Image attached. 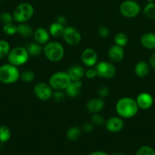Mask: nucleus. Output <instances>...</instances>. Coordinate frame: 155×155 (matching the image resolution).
I'll return each mask as SVG.
<instances>
[{
  "mask_svg": "<svg viewBox=\"0 0 155 155\" xmlns=\"http://www.w3.org/2000/svg\"><path fill=\"white\" fill-rule=\"evenodd\" d=\"M11 138V131L6 126H0V142L5 143Z\"/></svg>",
  "mask_w": 155,
  "mask_h": 155,
  "instance_id": "27",
  "label": "nucleus"
},
{
  "mask_svg": "<svg viewBox=\"0 0 155 155\" xmlns=\"http://www.w3.org/2000/svg\"><path fill=\"white\" fill-rule=\"evenodd\" d=\"M128 36L126 33H118L114 37V42L115 44L119 46L125 47L128 44Z\"/></svg>",
  "mask_w": 155,
  "mask_h": 155,
  "instance_id": "26",
  "label": "nucleus"
},
{
  "mask_svg": "<svg viewBox=\"0 0 155 155\" xmlns=\"http://www.w3.org/2000/svg\"><path fill=\"white\" fill-rule=\"evenodd\" d=\"M140 42H141V45L146 49H155V33H150V32L144 33L141 36Z\"/></svg>",
  "mask_w": 155,
  "mask_h": 155,
  "instance_id": "18",
  "label": "nucleus"
},
{
  "mask_svg": "<svg viewBox=\"0 0 155 155\" xmlns=\"http://www.w3.org/2000/svg\"><path fill=\"white\" fill-rule=\"evenodd\" d=\"M33 92L37 98H39L41 101H46L50 98H52L53 95V88L50 86V84H47L46 83L41 82L38 83L35 85L33 88Z\"/></svg>",
  "mask_w": 155,
  "mask_h": 155,
  "instance_id": "10",
  "label": "nucleus"
},
{
  "mask_svg": "<svg viewBox=\"0 0 155 155\" xmlns=\"http://www.w3.org/2000/svg\"><path fill=\"white\" fill-rule=\"evenodd\" d=\"M56 22L59 23V24H62V25L65 26L67 24V19L65 18V17L60 15V16H58L56 18Z\"/></svg>",
  "mask_w": 155,
  "mask_h": 155,
  "instance_id": "40",
  "label": "nucleus"
},
{
  "mask_svg": "<svg viewBox=\"0 0 155 155\" xmlns=\"http://www.w3.org/2000/svg\"><path fill=\"white\" fill-rule=\"evenodd\" d=\"M0 1H1V0H0Z\"/></svg>",
  "mask_w": 155,
  "mask_h": 155,
  "instance_id": "44",
  "label": "nucleus"
},
{
  "mask_svg": "<svg viewBox=\"0 0 155 155\" xmlns=\"http://www.w3.org/2000/svg\"><path fill=\"white\" fill-rule=\"evenodd\" d=\"M82 87V83L81 80L78 81H71L70 84L66 87L65 95L70 98H76L80 95L81 89Z\"/></svg>",
  "mask_w": 155,
  "mask_h": 155,
  "instance_id": "17",
  "label": "nucleus"
},
{
  "mask_svg": "<svg viewBox=\"0 0 155 155\" xmlns=\"http://www.w3.org/2000/svg\"><path fill=\"white\" fill-rule=\"evenodd\" d=\"M65 27V26L56 21V22L52 23L50 24L49 32H50V34L53 36V37H59V36H62V34H63Z\"/></svg>",
  "mask_w": 155,
  "mask_h": 155,
  "instance_id": "21",
  "label": "nucleus"
},
{
  "mask_svg": "<svg viewBox=\"0 0 155 155\" xmlns=\"http://www.w3.org/2000/svg\"><path fill=\"white\" fill-rule=\"evenodd\" d=\"M147 2H153L155 1V0H147Z\"/></svg>",
  "mask_w": 155,
  "mask_h": 155,
  "instance_id": "43",
  "label": "nucleus"
},
{
  "mask_svg": "<svg viewBox=\"0 0 155 155\" xmlns=\"http://www.w3.org/2000/svg\"><path fill=\"white\" fill-rule=\"evenodd\" d=\"M20 79L25 83H30L35 79V74L30 70H26L20 74Z\"/></svg>",
  "mask_w": 155,
  "mask_h": 155,
  "instance_id": "30",
  "label": "nucleus"
},
{
  "mask_svg": "<svg viewBox=\"0 0 155 155\" xmlns=\"http://www.w3.org/2000/svg\"><path fill=\"white\" fill-rule=\"evenodd\" d=\"M81 134V130L77 126H74L68 129L66 133V136L68 140L74 142L80 138Z\"/></svg>",
  "mask_w": 155,
  "mask_h": 155,
  "instance_id": "23",
  "label": "nucleus"
},
{
  "mask_svg": "<svg viewBox=\"0 0 155 155\" xmlns=\"http://www.w3.org/2000/svg\"><path fill=\"white\" fill-rule=\"evenodd\" d=\"M119 12L122 16L128 18H135L141 12V6L134 0H126L119 6Z\"/></svg>",
  "mask_w": 155,
  "mask_h": 155,
  "instance_id": "7",
  "label": "nucleus"
},
{
  "mask_svg": "<svg viewBox=\"0 0 155 155\" xmlns=\"http://www.w3.org/2000/svg\"><path fill=\"white\" fill-rule=\"evenodd\" d=\"M85 77L88 79H94L97 76V71L95 68H90L89 69L85 71Z\"/></svg>",
  "mask_w": 155,
  "mask_h": 155,
  "instance_id": "37",
  "label": "nucleus"
},
{
  "mask_svg": "<svg viewBox=\"0 0 155 155\" xmlns=\"http://www.w3.org/2000/svg\"><path fill=\"white\" fill-rule=\"evenodd\" d=\"M20 71L18 67L5 64L0 67V82L4 84H12L20 79Z\"/></svg>",
  "mask_w": 155,
  "mask_h": 155,
  "instance_id": "3",
  "label": "nucleus"
},
{
  "mask_svg": "<svg viewBox=\"0 0 155 155\" xmlns=\"http://www.w3.org/2000/svg\"><path fill=\"white\" fill-rule=\"evenodd\" d=\"M135 155H155V151L151 147L144 145L137 151Z\"/></svg>",
  "mask_w": 155,
  "mask_h": 155,
  "instance_id": "31",
  "label": "nucleus"
},
{
  "mask_svg": "<svg viewBox=\"0 0 155 155\" xmlns=\"http://www.w3.org/2000/svg\"><path fill=\"white\" fill-rule=\"evenodd\" d=\"M83 130L84 131L88 133H91L94 130V124H91V123H85L83 125Z\"/></svg>",
  "mask_w": 155,
  "mask_h": 155,
  "instance_id": "38",
  "label": "nucleus"
},
{
  "mask_svg": "<svg viewBox=\"0 0 155 155\" xmlns=\"http://www.w3.org/2000/svg\"><path fill=\"white\" fill-rule=\"evenodd\" d=\"M135 101L139 109L141 110H147L150 108L153 104V96L148 92H141L138 94Z\"/></svg>",
  "mask_w": 155,
  "mask_h": 155,
  "instance_id": "13",
  "label": "nucleus"
},
{
  "mask_svg": "<svg viewBox=\"0 0 155 155\" xmlns=\"http://www.w3.org/2000/svg\"><path fill=\"white\" fill-rule=\"evenodd\" d=\"M150 65L144 61H138L135 66V74L140 78H144L150 73Z\"/></svg>",
  "mask_w": 155,
  "mask_h": 155,
  "instance_id": "20",
  "label": "nucleus"
},
{
  "mask_svg": "<svg viewBox=\"0 0 155 155\" xmlns=\"http://www.w3.org/2000/svg\"><path fill=\"white\" fill-rule=\"evenodd\" d=\"M65 93H64L62 90H55V92H53L52 98L56 102H62L65 100Z\"/></svg>",
  "mask_w": 155,
  "mask_h": 155,
  "instance_id": "33",
  "label": "nucleus"
},
{
  "mask_svg": "<svg viewBox=\"0 0 155 155\" xmlns=\"http://www.w3.org/2000/svg\"><path fill=\"white\" fill-rule=\"evenodd\" d=\"M11 48L9 42L4 39H0V59L7 57Z\"/></svg>",
  "mask_w": 155,
  "mask_h": 155,
  "instance_id": "28",
  "label": "nucleus"
},
{
  "mask_svg": "<svg viewBox=\"0 0 155 155\" xmlns=\"http://www.w3.org/2000/svg\"><path fill=\"white\" fill-rule=\"evenodd\" d=\"M26 48H27L29 55L33 56V57L39 56L43 51L42 46L40 44L37 43V42H33V43L29 44Z\"/></svg>",
  "mask_w": 155,
  "mask_h": 155,
  "instance_id": "24",
  "label": "nucleus"
},
{
  "mask_svg": "<svg viewBox=\"0 0 155 155\" xmlns=\"http://www.w3.org/2000/svg\"><path fill=\"white\" fill-rule=\"evenodd\" d=\"M71 82L68 73L59 71L50 77L49 84L54 90H64Z\"/></svg>",
  "mask_w": 155,
  "mask_h": 155,
  "instance_id": "6",
  "label": "nucleus"
},
{
  "mask_svg": "<svg viewBox=\"0 0 155 155\" xmlns=\"http://www.w3.org/2000/svg\"><path fill=\"white\" fill-rule=\"evenodd\" d=\"M18 33L25 38L30 37L33 35V28L30 25L24 23H21L18 25Z\"/></svg>",
  "mask_w": 155,
  "mask_h": 155,
  "instance_id": "22",
  "label": "nucleus"
},
{
  "mask_svg": "<svg viewBox=\"0 0 155 155\" xmlns=\"http://www.w3.org/2000/svg\"><path fill=\"white\" fill-rule=\"evenodd\" d=\"M104 106L105 103L103 100L101 98H97L89 100L86 104V108L91 113L96 114L103 110Z\"/></svg>",
  "mask_w": 155,
  "mask_h": 155,
  "instance_id": "16",
  "label": "nucleus"
},
{
  "mask_svg": "<svg viewBox=\"0 0 155 155\" xmlns=\"http://www.w3.org/2000/svg\"><path fill=\"white\" fill-rule=\"evenodd\" d=\"M113 155H125V154L122 152H115L114 153Z\"/></svg>",
  "mask_w": 155,
  "mask_h": 155,
  "instance_id": "42",
  "label": "nucleus"
},
{
  "mask_svg": "<svg viewBox=\"0 0 155 155\" xmlns=\"http://www.w3.org/2000/svg\"><path fill=\"white\" fill-rule=\"evenodd\" d=\"M34 13V8L30 3L23 2L18 5L13 12L14 21L18 23H24L29 21Z\"/></svg>",
  "mask_w": 155,
  "mask_h": 155,
  "instance_id": "5",
  "label": "nucleus"
},
{
  "mask_svg": "<svg viewBox=\"0 0 155 155\" xmlns=\"http://www.w3.org/2000/svg\"><path fill=\"white\" fill-rule=\"evenodd\" d=\"M2 30L4 33L8 36H13V35L18 33V26L15 25L14 23H9V24H3Z\"/></svg>",
  "mask_w": 155,
  "mask_h": 155,
  "instance_id": "29",
  "label": "nucleus"
},
{
  "mask_svg": "<svg viewBox=\"0 0 155 155\" xmlns=\"http://www.w3.org/2000/svg\"><path fill=\"white\" fill-rule=\"evenodd\" d=\"M125 51L123 47L117 45H113L108 51V58L112 63H119L122 61L124 58Z\"/></svg>",
  "mask_w": 155,
  "mask_h": 155,
  "instance_id": "14",
  "label": "nucleus"
},
{
  "mask_svg": "<svg viewBox=\"0 0 155 155\" xmlns=\"http://www.w3.org/2000/svg\"><path fill=\"white\" fill-rule=\"evenodd\" d=\"M91 121H92L93 124L97 126H100L102 124H105L104 117L97 113L94 114L92 115V117H91Z\"/></svg>",
  "mask_w": 155,
  "mask_h": 155,
  "instance_id": "34",
  "label": "nucleus"
},
{
  "mask_svg": "<svg viewBox=\"0 0 155 155\" xmlns=\"http://www.w3.org/2000/svg\"><path fill=\"white\" fill-rule=\"evenodd\" d=\"M97 93H98V95L100 96V98H106V97H107L108 95H109V89L107 86H102L98 89V92H97Z\"/></svg>",
  "mask_w": 155,
  "mask_h": 155,
  "instance_id": "35",
  "label": "nucleus"
},
{
  "mask_svg": "<svg viewBox=\"0 0 155 155\" xmlns=\"http://www.w3.org/2000/svg\"><path fill=\"white\" fill-rule=\"evenodd\" d=\"M14 21L13 15L10 14L9 12H2L0 15V21L3 24H9Z\"/></svg>",
  "mask_w": 155,
  "mask_h": 155,
  "instance_id": "32",
  "label": "nucleus"
},
{
  "mask_svg": "<svg viewBox=\"0 0 155 155\" xmlns=\"http://www.w3.org/2000/svg\"><path fill=\"white\" fill-rule=\"evenodd\" d=\"M144 14L147 18L152 20H155V3H147L144 8Z\"/></svg>",
  "mask_w": 155,
  "mask_h": 155,
  "instance_id": "25",
  "label": "nucleus"
},
{
  "mask_svg": "<svg viewBox=\"0 0 155 155\" xmlns=\"http://www.w3.org/2000/svg\"><path fill=\"white\" fill-rule=\"evenodd\" d=\"M29 56L27 48L22 46H17L10 50L7 58L9 64L19 67L27 63Z\"/></svg>",
  "mask_w": 155,
  "mask_h": 155,
  "instance_id": "4",
  "label": "nucleus"
},
{
  "mask_svg": "<svg viewBox=\"0 0 155 155\" xmlns=\"http://www.w3.org/2000/svg\"><path fill=\"white\" fill-rule=\"evenodd\" d=\"M33 38L37 43L45 45L50 39V32L43 27H38L33 31Z\"/></svg>",
  "mask_w": 155,
  "mask_h": 155,
  "instance_id": "15",
  "label": "nucleus"
},
{
  "mask_svg": "<svg viewBox=\"0 0 155 155\" xmlns=\"http://www.w3.org/2000/svg\"><path fill=\"white\" fill-rule=\"evenodd\" d=\"M139 107L135 99L129 97L122 98L115 104V110L122 118H132L138 114Z\"/></svg>",
  "mask_w": 155,
  "mask_h": 155,
  "instance_id": "1",
  "label": "nucleus"
},
{
  "mask_svg": "<svg viewBox=\"0 0 155 155\" xmlns=\"http://www.w3.org/2000/svg\"><path fill=\"white\" fill-rule=\"evenodd\" d=\"M67 73L71 81H78L84 76L85 71L83 67L80 65H74L68 69Z\"/></svg>",
  "mask_w": 155,
  "mask_h": 155,
  "instance_id": "19",
  "label": "nucleus"
},
{
  "mask_svg": "<svg viewBox=\"0 0 155 155\" xmlns=\"http://www.w3.org/2000/svg\"><path fill=\"white\" fill-rule=\"evenodd\" d=\"M98 34L101 38L106 39V38H107L109 36V30L105 26H100L98 28Z\"/></svg>",
  "mask_w": 155,
  "mask_h": 155,
  "instance_id": "36",
  "label": "nucleus"
},
{
  "mask_svg": "<svg viewBox=\"0 0 155 155\" xmlns=\"http://www.w3.org/2000/svg\"><path fill=\"white\" fill-rule=\"evenodd\" d=\"M44 55L52 62H58L62 60L65 54V49L59 42L53 41L48 42L43 48Z\"/></svg>",
  "mask_w": 155,
  "mask_h": 155,
  "instance_id": "2",
  "label": "nucleus"
},
{
  "mask_svg": "<svg viewBox=\"0 0 155 155\" xmlns=\"http://www.w3.org/2000/svg\"><path fill=\"white\" fill-rule=\"evenodd\" d=\"M97 77L103 79H112L116 74V68L111 61H100L95 65Z\"/></svg>",
  "mask_w": 155,
  "mask_h": 155,
  "instance_id": "8",
  "label": "nucleus"
},
{
  "mask_svg": "<svg viewBox=\"0 0 155 155\" xmlns=\"http://www.w3.org/2000/svg\"><path fill=\"white\" fill-rule=\"evenodd\" d=\"M148 64L149 65H150V68L155 69V52L153 53V54L150 56V58H149Z\"/></svg>",
  "mask_w": 155,
  "mask_h": 155,
  "instance_id": "39",
  "label": "nucleus"
},
{
  "mask_svg": "<svg viewBox=\"0 0 155 155\" xmlns=\"http://www.w3.org/2000/svg\"><path fill=\"white\" fill-rule=\"evenodd\" d=\"M62 38L67 44L70 45H77L81 40V35L80 32L73 27H65Z\"/></svg>",
  "mask_w": 155,
  "mask_h": 155,
  "instance_id": "9",
  "label": "nucleus"
},
{
  "mask_svg": "<svg viewBox=\"0 0 155 155\" xmlns=\"http://www.w3.org/2000/svg\"><path fill=\"white\" fill-rule=\"evenodd\" d=\"M105 127L110 133H119L124 127V121L120 117H112L105 122Z\"/></svg>",
  "mask_w": 155,
  "mask_h": 155,
  "instance_id": "12",
  "label": "nucleus"
},
{
  "mask_svg": "<svg viewBox=\"0 0 155 155\" xmlns=\"http://www.w3.org/2000/svg\"><path fill=\"white\" fill-rule=\"evenodd\" d=\"M90 155H108L106 153L103 152V151H94L92 152Z\"/></svg>",
  "mask_w": 155,
  "mask_h": 155,
  "instance_id": "41",
  "label": "nucleus"
},
{
  "mask_svg": "<svg viewBox=\"0 0 155 155\" xmlns=\"http://www.w3.org/2000/svg\"><path fill=\"white\" fill-rule=\"evenodd\" d=\"M97 59H98V56H97V52L93 48H87L82 51L81 61L85 66L88 68H93L97 64Z\"/></svg>",
  "mask_w": 155,
  "mask_h": 155,
  "instance_id": "11",
  "label": "nucleus"
}]
</instances>
